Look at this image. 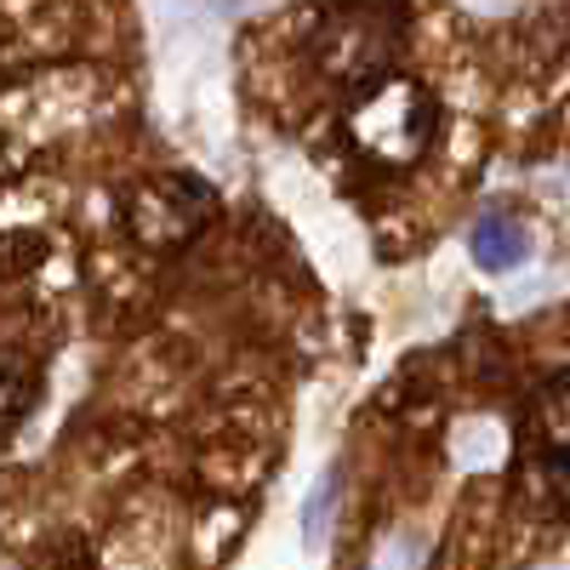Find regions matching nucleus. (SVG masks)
<instances>
[{
  "label": "nucleus",
  "mask_w": 570,
  "mask_h": 570,
  "mask_svg": "<svg viewBox=\"0 0 570 570\" xmlns=\"http://www.w3.org/2000/svg\"><path fill=\"white\" fill-rule=\"evenodd\" d=\"M217 217V195L206 177H188V171H160V177H142L120 195V228L131 234L137 246L149 252H177L188 246L195 234Z\"/></svg>",
  "instance_id": "nucleus-3"
},
{
  "label": "nucleus",
  "mask_w": 570,
  "mask_h": 570,
  "mask_svg": "<svg viewBox=\"0 0 570 570\" xmlns=\"http://www.w3.org/2000/svg\"><path fill=\"white\" fill-rule=\"evenodd\" d=\"M7 394H12V405H7V416H12V428L29 416V405H35V371L23 365V354H12L7 360Z\"/></svg>",
  "instance_id": "nucleus-5"
},
{
  "label": "nucleus",
  "mask_w": 570,
  "mask_h": 570,
  "mask_svg": "<svg viewBox=\"0 0 570 570\" xmlns=\"http://www.w3.org/2000/svg\"><path fill=\"white\" fill-rule=\"evenodd\" d=\"M394 52H400V29L376 7L331 12L320 40H314V63L325 69L331 86H343V98H354V91H365L383 75H394Z\"/></svg>",
  "instance_id": "nucleus-4"
},
{
  "label": "nucleus",
  "mask_w": 570,
  "mask_h": 570,
  "mask_svg": "<svg viewBox=\"0 0 570 570\" xmlns=\"http://www.w3.org/2000/svg\"><path fill=\"white\" fill-rule=\"evenodd\" d=\"M343 126L360 160L383 171H411L440 137V98L411 75H383L343 104Z\"/></svg>",
  "instance_id": "nucleus-1"
},
{
  "label": "nucleus",
  "mask_w": 570,
  "mask_h": 570,
  "mask_svg": "<svg viewBox=\"0 0 570 570\" xmlns=\"http://www.w3.org/2000/svg\"><path fill=\"white\" fill-rule=\"evenodd\" d=\"M519 485L548 513L570 519V371L542 383L519 411Z\"/></svg>",
  "instance_id": "nucleus-2"
}]
</instances>
